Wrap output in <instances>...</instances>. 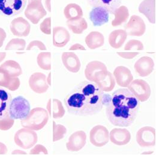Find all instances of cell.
Segmentation results:
<instances>
[{
	"label": "cell",
	"mask_w": 156,
	"mask_h": 155,
	"mask_svg": "<svg viewBox=\"0 0 156 155\" xmlns=\"http://www.w3.org/2000/svg\"><path fill=\"white\" fill-rule=\"evenodd\" d=\"M69 113L77 116L96 115L104 105V92L97 83L84 81L72 91L64 99Z\"/></svg>",
	"instance_id": "obj_1"
},
{
	"label": "cell",
	"mask_w": 156,
	"mask_h": 155,
	"mask_svg": "<svg viewBox=\"0 0 156 155\" xmlns=\"http://www.w3.org/2000/svg\"><path fill=\"white\" fill-rule=\"evenodd\" d=\"M139 101L128 89H119L114 92L106 104V113L114 126L129 127L136 119Z\"/></svg>",
	"instance_id": "obj_2"
},
{
	"label": "cell",
	"mask_w": 156,
	"mask_h": 155,
	"mask_svg": "<svg viewBox=\"0 0 156 155\" xmlns=\"http://www.w3.org/2000/svg\"><path fill=\"white\" fill-rule=\"evenodd\" d=\"M48 120V111L41 107H36L30 111L26 118L22 119L20 123L23 128L33 131H40L45 126Z\"/></svg>",
	"instance_id": "obj_3"
},
{
	"label": "cell",
	"mask_w": 156,
	"mask_h": 155,
	"mask_svg": "<svg viewBox=\"0 0 156 155\" xmlns=\"http://www.w3.org/2000/svg\"><path fill=\"white\" fill-rule=\"evenodd\" d=\"M30 104L28 101L22 96L12 99L9 109V115L13 119H23L30 112Z\"/></svg>",
	"instance_id": "obj_4"
},
{
	"label": "cell",
	"mask_w": 156,
	"mask_h": 155,
	"mask_svg": "<svg viewBox=\"0 0 156 155\" xmlns=\"http://www.w3.org/2000/svg\"><path fill=\"white\" fill-rule=\"evenodd\" d=\"M14 141L18 146L27 150L33 147L37 143L38 136L34 131L23 128L16 133Z\"/></svg>",
	"instance_id": "obj_5"
},
{
	"label": "cell",
	"mask_w": 156,
	"mask_h": 155,
	"mask_svg": "<svg viewBox=\"0 0 156 155\" xmlns=\"http://www.w3.org/2000/svg\"><path fill=\"white\" fill-rule=\"evenodd\" d=\"M27 0H0V13L5 16H17L25 9Z\"/></svg>",
	"instance_id": "obj_6"
},
{
	"label": "cell",
	"mask_w": 156,
	"mask_h": 155,
	"mask_svg": "<svg viewBox=\"0 0 156 155\" xmlns=\"http://www.w3.org/2000/svg\"><path fill=\"white\" fill-rule=\"evenodd\" d=\"M128 89L140 102L147 101L151 96V90L149 84L142 79H136L127 86Z\"/></svg>",
	"instance_id": "obj_7"
},
{
	"label": "cell",
	"mask_w": 156,
	"mask_h": 155,
	"mask_svg": "<svg viewBox=\"0 0 156 155\" xmlns=\"http://www.w3.org/2000/svg\"><path fill=\"white\" fill-rule=\"evenodd\" d=\"M47 15L43 5L39 0H34L28 3L25 10V15L33 24L36 25L39 21Z\"/></svg>",
	"instance_id": "obj_8"
},
{
	"label": "cell",
	"mask_w": 156,
	"mask_h": 155,
	"mask_svg": "<svg viewBox=\"0 0 156 155\" xmlns=\"http://www.w3.org/2000/svg\"><path fill=\"white\" fill-rule=\"evenodd\" d=\"M156 129L151 126H144L137 131V143L142 147H153L156 145Z\"/></svg>",
	"instance_id": "obj_9"
},
{
	"label": "cell",
	"mask_w": 156,
	"mask_h": 155,
	"mask_svg": "<svg viewBox=\"0 0 156 155\" xmlns=\"http://www.w3.org/2000/svg\"><path fill=\"white\" fill-rule=\"evenodd\" d=\"M109 140L108 129L104 126L98 125L90 132V141L96 147H101L108 144Z\"/></svg>",
	"instance_id": "obj_10"
},
{
	"label": "cell",
	"mask_w": 156,
	"mask_h": 155,
	"mask_svg": "<svg viewBox=\"0 0 156 155\" xmlns=\"http://www.w3.org/2000/svg\"><path fill=\"white\" fill-rule=\"evenodd\" d=\"M124 28L127 35L130 36L140 37L146 31V25L144 20L137 15L132 16Z\"/></svg>",
	"instance_id": "obj_11"
},
{
	"label": "cell",
	"mask_w": 156,
	"mask_h": 155,
	"mask_svg": "<svg viewBox=\"0 0 156 155\" xmlns=\"http://www.w3.org/2000/svg\"><path fill=\"white\" fill-rule=\"evenodd\" d=\"M10 27L13 35L18 37H27L30 33L31 25L22 17H18L13 20Z\"/></svg>",
	"instance_id": "obj_12"
},
{
	"label": "cell",
	"mask_w": 156,
	"mask_h": 155,
	"mask_svg": "<svg viewBox=\"0 0 156 155\" xmlns=\"http://www.w3.org/2000/svg\"><path fill=\"white\" fill-rule=\"evenodd\" d=\"M29 85L32 91L37 94L45 93L49 89L46 75L39 72L34 73L31 76L29 79Z\"/></svg>",
	"instance_id": "obj_13"
},
{
	"label": "cell",
	"mask_w": 156,
	"mask_h": 155,
	"mask_svg": "<svg viewBox=\"0 0 156 155\" xmlns=\"http://www.w3.org/2000/svg\"><path fill=\"white\" fill-rule=\"evenodd\" d=\"M87 142V134L83 131H78L72 134L69 138L66 146L67 150L76 152L80 150Z\"/></svg>",
	"instance_id": "obj_14"
},
{
	"label": "cell",
	"mask_w": 156,
	"mask_h": 155,
	"mask_svg": "<svg viewBox=\"0 0 156 155\" xmlns=\"http://www.w3.org/2000/svg\"><path fill=\"white\" fill-rule=\"evenodd\" d=\"M154 60L151 58L147 56L139 59L134 65L137 74L142 78L147 77L151 74L154 70Z\"/></svg>",
	"instance_id": "obj_15"
},
{
	"label": "cell",
	"mask_w": 156,
	"mask_h": 155,
	"mask_svg": "<svg viewBox=\"0 0 156 155\" xmlns=\"http://www.w3.org/2000/svg\"><path fill=\"white\" fill-rule=\"evenodd\" d=\"M114 77L119 86L127 88L133 80L131 71L124 66H118L114 70Z\"/></svg>",
	"instance_id": "obj_16"
},
{
	"label": "cell",
	"mask_w": 156,
	"mask_h": 155,
	"mask_svg": "<svg viewBox=\"0 0 156 155\" xmlns=\"http://www.w3.org/2000/svg\"><path fill=\"white\" fill-rule=\"evenodd\" d=\"M111 141L117 146H125L131 140V134L127 129L114 128L109 134Z\"/></svg>",
	"instance_id": "obj_17"
},
{
	"label": "cell",
	"mask_w": 156,
	"mask_h": 155,
	"mask_svg": "<svg viewBox=\"0 0 156 155\" xmlns=\"http://www.w3.org/2000/svg\"><path fill=\"white\" fill-rule=\"evenodd\" d=\"M109 12L104 7H94L90 13V19L95 26H101L109 21Z\"/></svg>",
	"instance_id": "obj_18"
},
{
	"label": "cell",
	"mask_w": 156,
	"mask_h": 155,
	"mask_svg": "<svg viewBox=\"0 0 156 155\" xmlns=\"http://www.w3.org/2000/svg\"><path fill=\"white\" fill-rule=\"evenodd\" d=\"M62 62L65 68L73 73H76L80 70L81 64L78 56L73 52H64L61 56Z\"/></svg>",
	"instance_id": "obj_19"
},
{
	"label": "cell",
	"mask_w": 156,
	"mask_h": 155,
	"mask_svg": "<svg viewBox=\"0 0 156 155\" xmlns=\"http://www.w3.org/2000/svg\"><path fill=\"white\" fill-rule=\"evenodd\" d=\"M70 35L67 29L62 26H57L53 29V44L61 48L64 47L70 41Z\"/></svg>",
	"instance_id": "obj_20"
},
{
	"label": "cell",
	"mask_w": 156,
	"mask_h": 155,
	"mask_svg": "<svg viewBox=\"0 0 156 155\" xmlns=\"http://www.w3.org/2000/svg\"><path fill=\"white\" fill-rule=\"evenodd\" d=\"M138 10L150 23H156V0H144L140 4Z\"/></svg>",
	"instance_id": "obj_21"
},
{
	"label": "cell",
	"mask_w": 156,
	"mask_h": 155,
	"mask_svg": "<svg viewBox=\"0 0 156 155\" xmlns=\"http://www.w3.org/2000/svg\"><path fill=\"white\" fill-rule=\"evenodd\" d=\"M20 78L10 76L4 70L0 68V86L7 88L11 91H15L20 88Z\"/></svg>",
	"instance_id": "obj_22"
},
{
	"label": "cell",
	"mask_w": 156,
	"mask_h": 155,
	"mask_svg": "<svg viewBox=\"0 0 156 155\" xmlns=\"http://www.w3.org/2000/svg\"><path fill=\"white\" fill-rule=\"evenodd\" d=\"M47 111L54 119L62 118L65 115V110L62 102L58 99H49L47 104Z\"/></svg>",
	"instance_id": "obj_23"
},
{
	"label": "cell",
	"mask_w": 156,
	"mask_h": 155,
	"mask_svg": "<svg viewBox=\"0 0 156 155\" xmlns=\"http://www.w3.org/2000/svg\"><path fill=\"white\" fill-rule=\"evenodd\" d=\"M127 34L124 29H116L113 31L109 36L108 41L110 46L114 49H119L125 43Z\"/></svg>",
	"instance_id": "obj_24"
},
{
	"label": "cell",
	"mask_w": 156,
	"mask_h": 155,
	"mask_svg": "<svg viewBox=\"0 0 156 155\" xmlns=\"http://www.w3.org/2000/svg\"><path fill=\"white\" fill-rule=\"evenodd\" d=\"M12 99L11 94L0 86V119L9 115V109Z\"/></svg>",
	"instance_id": "obj_25"
},
{
	"label": "cell",
	"mask_w": 156,
	"mask_h": 155,
	"mask_svg": "<svg viewBox=\"0 0 156 155\" xmlns=\"http://www.w3.org/2000/svg\"><path fill=\"white\" fill-rule=\"evenodd\" d=\"M88 4L93 7H102L109 13L113 14L115 10L121 4V0H87Z\"/></svg>",
	"instance_id": "obj_26"
},
{
	"label": "cell",
	"mask_w": 156,
	"mask_h": 155,
	"mask_svg": "<svg viewBox=\"0 0 156 155\" xmlns=\"http://www.w3.org/2000/svg\"><path fill=\"white\" fill-rule=\"evenodd\" d=\"M85 43L91 50L101 47L105 43L103 35L98 31H92L85 37Z\"/></svg>",
	"instance_id": "obj_27"
},
{
	"label": "cell",
	"mask_w": 156,
	"mask_h": 155,
	"mask_svg": "<svg viewBox=\"0 0 156 155\" xmlns=\"http://www.w3.org/2000/svg\"><path fill=\"white\" fill-rule=\"evenodd\" d=\"M0 68L12 78L18 77L22 74V70L19 63L13 60L5 61L0 65Z\"/></svg>",
	"instance_id": "obj_28"
},
{
	"label": "cell",
	"mask_w": 156,
	"mask_h": 155,
	"mask_svg": "<svg viewBox=\"0 0 156 155\" xmlns=\"http://www.w3.org/2000/svg\"><path fill=\"white\" fill-rule=\"evenodd\" d=\"M115 18L112 21V25L114 27L121 25L127 22L129 18V12L127 7L121 5L118 7L114 12Z\"/></svg>",
	"instance_id": "obj_29"
},
{
	"label": "cell",
	"mask_w": 156,
	"mask_h": 155,
	"mask_svg": "<svg viewBox=\"0 0 156 155\" xmlns=\"http://www.w3.org/2000/svg\"><path fill=\"white\" fill-rule=\"evenodd\" d=\"M107 69V67L103 62L98 60H93L89 62L85 70V76L88 81H91L92 78L98 71Z\"/></svg>",
	"instance_id": "obj_30"
},
{
	"label": "cell",
	"mask_w": 156,
	"mask_h": 155,
	"mask_svg": "<svg viewBox=\"0 0 156 155\" xmlns=\"http://www.w3.org/2000/svg\"><path fill=\"white\" fill-rule=\"evenodd\" d=\"M67 25L69 29L75 34H80L88 28L86 20L82 17L73 20H67Z\"/></svg>",
	"instance_id": "obj_31"
},
{
	"label": "cell",
	"mask_w": 156,
	"mask_h": 155,
	"mask_svg": "<svg viewBox=\"0 0 156 155\" xmlns=\"http://www.w3.org/2000/svg\"><path fill=\"white\" fill-rule=\"evenodd\" d=\"M64 15L67 20L75 19L83 16V11L77 4L70 3L64 8Z\"/></svg>",
	"instance_id": "obj_32"
},
{
	"label": "cell",
	"mask_w": 156,
	"mask_h": 155,
	"mask_svg": "<svg viewBox=\"0 0 156 155\" xmlns=\"http://www.w3.org/2000/svg\"><path fill=\"white\" fill-rule=\"evenodd\" d=\"M37 62L39 67L44 70H51V53L50 52H41L37 57Z\"/></svg>",
	"instance_id": "obj_33"
},
{
	"label": "cell",
	"mask_w": 156,
	"mask_h": 155,
	"mask_svg": "<svg viewBox=\"0 0 156 155\" xmlns=\"http://www.w3.org/2000/svg\"><path fill=\"white\" fill-rule=\"evenodd\" d=\"M98 85L103 92L112 91L115 86V80L113 74L109 72L106 78L98 84Z\"/></svg>",
	"instance_id": "obj_34"
},
{
	"label": "cell",
	"mask_w": 156,
	"mask_h": 155,
	"mask_svg": "<svg viewBox=\"0 0 156 155\" xmlns=\"http://www.w3.org/2000/svg\"><path fill=\"white\" fill-rule=\"evenodd\" d=\"M26 48V41L22 39H12L5 46V50H24Z\"/></svg>",
	"instance_id": "obj_35"
},
{
	"label": "cell",
	"mask_w": 156,
	"mask_h": 155,
	"mask_svg": "<svg viewBox=\"0 0 156 155\" xmlns=\"http://www.w3.org/2000/svg\"><path fill=\"white\" fill-rule=\"evenodd\" d=\"M66 128L61 125L57 124L55 122H53V141L55 142L62 140L67 133Z\"/></svg>",
	"instance_id": "obj_36"
},
{
	"label": "cell",
	"mask_w": 156,
	"mask_h": 155,
	"mask_svg": "<svg viewBox=\"0 0 156 155\" xmlns=\"http://www.w3.org/2000/svg\"><path fill=\"white\" fill-rule=\"evenodd\" d=\"M144 49L143 43L137 40H129L124 47L125 50H137L140 51Z\"/></svg>",
	"instance_id": "obj_37"
},
{
	"label": "cell",
	"mask_w": 156,
	"mask_h": 155,
	"mask_svg": "<svg viewBox=\"0 0 156 155\" xmlns=\"http://www.w3.org/2000/svg\"><path fill=\"white\" fill-rule=\"evenodd\" d=\"M15 123V119L7 115L6 116L0 119V130L7 131L10 129Z\"/></svg>",
	"instance_id": "obj_38"
},
{
	"label": "cell",
	"mask_w": 156,
	"mask_h": 155,
	"mask_svg": "<svg viewBox=\"0 0 156 155\" xmlns=\"http://www.w3.org/2000/svg\"><path fill=\"white\" fill-rule=\"evenodd\" d=\"M40 29L41 31L46 34L50 35L51 34V18L49 17L43 20L40 25Z\"/></svg>",
	"instance_id": "obj_39"
},
{
	"label": "cell",
	"mask_w": 156,
	"mask_h": 155,
	"mask_svg": "<svg viewBox=\"0 0 156 155\" xmlns=\"http://www.w3.org/2000/svg\"><path fill=\"white\" fill-rule=\"evenodd\" d=\"M33 49H38L40 50H46L47 48L44 44L39 40H34L31 41L27 46L26 50H31Z\"/></svg>",
	"instance_id": "obj_40"
},
{
	"label": "cell",
	"mask_w": 156,
	"mask_h": 155,
	"mask_svg": "<svg viewBox=\"0 0 156 155\" xmlns=\"http://www.w3.org/2000/svg\"><path fill=\"white\" fill-rule=\"evenodd\" d=\"M47 149L41 144H37L30 150V155H48Z\"/></svg>",
	"instance_id": "obj_41"
},
{
	"label": "cell",
	"mask_w": 156,
	"mask_h": 155,
	"mask_svg": "<svg viewBox=\"0 0 156 155\" xmlns=\"http://www.w3.org/2000/svg\"><path fill=\"white\" fill-rule=\"evenodd\" d=\"M117 54L122 57V58L127 59H132L136 57L139 55L138 52H130V53H124V52H117Z\"/></svg>",
	"instance_id": "obj_42"
},
{
	"label": "cell",
	"mask_w": 156,
	"mask_h": 155,
	"mask_svg": "<svg viewBox=\"0 0 156 155\" xmlns=\"http://www.w3.org/2000/svg\"><path fill=\"white\" fill-rule=\"evenodd\" d=\"M6 37H7L6 33L2 28H0V48L3 46L4 41L5 39H6Z\"/></svg>",
	"instance_id": "obj_43"
},
{
	"label": "cell",
	"mask_w": 156,
	"mask_h": 155,
	"mask_svg": "<svg viewBox=\"0 0 156 155\" xmlns=\"http://www.w3.org/2000/svg\"><path fill=\"white\" fill-rule=\"evenodd\" d=\"M70 50H86V49L85 48L84 46H83L82 44L79 43H76L74 45L72 46L70 49Z\"/></svg>",
	"instance_id": "obj_44"
},
{
	"label": "cell",
	"mask_w": 156,
	"mask_h": 155,
	"mask_svg": "<svg viewBox=\"0 0 156 155\" xmlns=\"http://www.w3.org/2000/svg\"><path fill=\"white\" fill-rule=\"evenodd\" d=\"M8 152L7 146L2 143L0 142V155H5Z\"/></svg>",
	"instance_id": "obj_45"
},
{
	"label": "cell",
	"mask_w": 156,
	"mask_h": 155,
	"mask_svg": "<svg viewBox=\"0 0 156 155\" xmlns=\"http://www.w3.org/2000/svg\"><path fill=\"white\" fill-rule=\"evenodd\" d=\"M45 6L46 9L48 10L49 12H51V0H45L44 2Z\"/></svg>",
	"instance_id": "obj_46"
},
{
	"label": "cell",
	"mask_w": 156,
	"mask_h": 155,
	"mask_svg": "<svg viewBox=\"0 0 156 155\" xmlns=\"http://www.w3.org/2000/svg\"><path fill=\"white\" fill-rule=\"evenodd\" d=\"M12 155H27V153L23 151H21L20 150H16L12 152Z\"/></svg>",
	"instance_id": "obj_47"
},
{
	"label": "cell",
	"mask_w": 156,
	"mask_h": 155,
	"mask_svg": "<svg viewBox=\"0 0 156 155\" xmlns=\"http://www.w3.org/2000/svg\"><path fill=\"white\" fill-rule=\"evenodd\" d=\"M6 57V53L0 52V63L2 62Z\"/></svg>",
	"instance_id": "obj_48"
},
{
	"label": "cell",
	"mask_w": 156,
	"mask_h": 155,
	"mask_svg": "<svg viewBox=\"0 0 156 155\" xmlns=\"http://www.w3.org/2000/svg\"><path fill=\"white\" fill-rule=\"evenodd\" d=\"M46 81H47V83H48V85L49 86L51 85V73H49L48 77L46 78Z\"/></svg>",
	"instance_id": "obj_49"
},
{
	"label": "cell",
	"mask_w": 156,
	"mask_h": 155,
	"mask_svg": "<svg viewBox=\"0 0 156 155\" xmlns=\"http://www.w3.org/2000/svg\"><path fill=\"white\" fill-rule=\"evenodd\" d=\"M34 1V0H28V1H29V2H31V1ZM39 1H41V0H39Z\"/></svg>",
	"instance_id": "obj_50"
}]
</instances>
